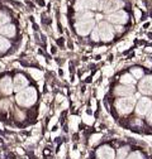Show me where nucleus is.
I'll return each instance as SVG.
<instances>
[{
  "label": "nucleus",
  "mask_w": 152,
  "mask_h": 159,
  "mask_svg": "<svg viewBox=\"0 0 152 159\" xmlns=\"http://www.w3.org/2000/svg\"><path fill=\"white\" fill-rule=\"evenodd\" d=\"M15 98H17V102L21 106H24V107L32 106L37 100V91L33 87H27L19 92Z\"/></svg>",
  "instance_id": "obj_1"
},
{
  "label": "nucleus",
  "mask_w": 152,
  "mask_h": 159,
  "mask_svg": "<svg viewBox=\"0 0 152 159\" xmlns=\"http://www.w3.org/2000/svg\"><path fill=\"white\" fill-rule=\"evenodd\" d=\"M137 101H136V97L133 96H128V97H122L118 98L117 102H116V109L121 115H127L129 114L133 109H135Z\"/></svg>",
  "instance_id": "obj_2"
},
{
  "label": "nucleus",
  "mask_w": 152,
  "mask_h": 159,
  "mask_svg": "<svg viewBox=\"0 0 152 159\" xmlns=\"http://www.w3.org/2000/svg\"><path fill=\"white\" fill-rule=\"evenodd\" d=\"M99 29V34H100V39H103L104 42H110L113 37H114V32H113V27L107 23V22H102L98 25Z\"/></svg>",
  "instance_id": "obj_3"
},
{
  "label": "nucleus",
  "mask_w": 152,
  "mask_h": 159,
  "mask_svg": "<svg viewBox=\"0 0 152 159\" xmlns=\"http://www.w3.org/2000/svg\"><path fill=\"white\" fill-rule=\"evenodd\" d=\"M151 110H152V101L147 97L140 98L138 102L136 104V112L141 116H145V115L150 114Z\"/></svg>",
  "instance_id": "obj_4"
},
{
  "label": "nucleus",
  "mask_w": 152,
  "mask_h": 159,
  "mask_svg": "<svg viewBox=\"0 0 152 159\" xmlns=\"http://www.w3.org/2000/svg\"><path fill=\"white\" fill-rule=\"evenodd\" d=\"M94 19H90V20H80L76 23V32H78L80 35H88L93 29H94Z\"/></svg>",
  "instance_id": "obj_5"
},
{
  "label": "nucleus",
  "mask_w": 152,
  "mask_h": 159,
  "mask_svg": "<svg viewBox=\"0 0 152 159\" xmlns=\"http://www.w3.org/2000/svg\"><path fill=\"white\" fill-rule=\"evenodd\" d=\"M108 22L113 23V24H124L128 22V14L123 10H118L116 13L108 14Z\"/></svg>",
  "instance_id": "obj_6"
},
{
  "label": "nucleus",
  "mask_w": 152,
  "mask_h": 159,
  "mask_svg": "<svg viewBox=\"0 0 152 159\" xmlns=\"http://www.w3.org/2000/svg\"><path fill=\"white\" fill-rule=\"evenodd\" d=\"M28 86V80L23 76V75H17L14 77V81H13V87H14V91L17 92H21L23 91L26 87Z\"/></svg>",
  "instance_id": "obj_7"
},
{
  "label": "nucleus",
  "mask_w": 152,
  "mask_h": 159,
  "mask_svg": "<svg viewBox=\"0 0 152 159\" xmlns=\"http://www.w3.org/2000/svg\"><path fill=\"white\" fill-rule=\"evenodd\" d=\"M141 93L143 95H152V76L145 77L138 85Z\"/></svg>",
  "instance_id": "obj_8"
},
{
  "label": "nucleus",
  "mask_w": 152,
  "mask_h": 159,
  "mask_svg": "<svg viewBox=\"0 0 152 159\" xmlns=\"http://www.w3.org/2000/svg\"><path fill=\"white\" fill-rule=\"evenodd\" d=\"M0 91H2L4 95H10L13 91H14V87H13V82L10 77L5 76L0 80Z\"/></svg>",
  "instance_id": "obj_9"
},
{
  "label": "nucleus",
  "mask_w": 152,
  "mask_h": 159,
  "mask_svg": "<svg viewBox=\"0 0 152 159\" xmlns=\"http://www.w3.org/2000/svg\"><path fill=\"white\" fill-rule=\"evenodd\" d=\"M122 7H123L122 0H108L105 3V7H104V11L108 14H112V13L118 11L119 8H122Z\"/></svg>",
  "instance_id": "obj_10"
},
{
  "label": "nucleus",
  "mask_w": 152,
  "mask_h": 159,
  "mask_svg": "<svg viewBox=\"0 0 152 159\" xmlns=\"http://www.w3.org/2000/svg\"><path fill=\"white\" fill-rule=\"evenodd\" d=\"M97 157H98V159H114L116 154H114V150L110 147L104 145V147H102V148L98 149Z\"/></svg>",
  "instance_id": "obj_11"
},
{
  "label": "nucleus",
  "mask_w": 152,
  "mask_h": 159,
  "mask_svg": "<svg viewBox=\"0 0 152 159\" xmlns=\"http://www.w3.org/2000/svg\"><path fill=\"white\" fill-rule=\"evenodd\" d=\"M116 95H119V96H123V97H128V96H132L133 92H135V87L131 86V85H122V86H118L114 90Z\"/></svg>",
  "instance_id": "obj_12"
},
{
  "label": "nucleus",
  "mask_w": 152,
  "mask_h": 159,
  "mask_svg": "<svg viewBox=\"0 0 152 159\" xmlns=\"http://www.w3.org/2000/svg\"><path fill=\"white\" fill-rule=\"evenodd\" d=\"M85 2H86V8L91 9V10H95V9L104 10V7H105L104 0H85Z\"/></svg>",
  "instance_id": "obj_13"
},
{
  "label": "nucleus",
  "mask_w": 152,
  "mask_h": 159,
  "mask_svg": "<svg viewBox=\"0 0 152 159\" xmlns=\"http://www.w3.org/2000/svg\"><path fill=\"white\" fill-rule=\"evenodd\" d=\"M15 33H17V29H15V25L13 24H7L0 28V34L5 37H14Z\"/></svg>",
  "instance_id": "obj_14"
},
{
  "label": "nucleus",
  "mask_w": 152,
  "mask_h": 159,
  "mask_svg": "<svg viewBox=\"0 0 152 159\" xmlns=\"http://www.w3.org/2000/svg\"><path fill=\"white\" fill-rule=\"evenodd\" d=\"M135 77H133L131 73H126V75H123L122 77H121V82L123 84V85H133L135 84Z\"/></svg>",
  "instance_id": "obj_15"
},
{
  "label": "nucleus",
  "mask_w": 152,
  "mask_h": 159,
  "mask_svg": "<svg viewBox=\"0 0 152 159\" xmlns=\"http://www.w3.org/2000/svg\"><path fill=\"white\" fill-rule=\"evenodd\" d=\"M10 48V42L8 41L7 38L0 35V52H5Z\"/></svg>",
  "instance_id": "obj_16"
},
{
  "label": "nucleus",
  "mask_w": 152,
  "mask_h": 159,
  "mask_svg": "<svg viewBox=\"0 0 152 159\" xmlns=\"http://www.w3.org/2000/svg\"><path fill=\"white\" fill-rule=\"evenodd\" d=\"M86 8V2L85 0H76L75 3V10L78 13H83Z\"/></svg>",
  "instance_id": "obj_17"
},
{
  "label": "nucleus",
  "mask_w": 152,
  "mask_h": 159,
  "mask_svg": "<svg viewBox=\"0 0 152 159\" xmlns=\"http://www.w3.org/2000/svg\"><path fill=\"white\" fill-rule=\"evenodd\" d=\"M9 20H10L9 15L7 13H4V11H0V28L9 24Z\"/></svg>",
  "instance_id": "obj_18"
},
{
  "label": "nucleus",
  "mask_w": 152,
  "mask_h": 159,
  "mask_svg": "<svg viewBox=\"0 0 152 159\" xmlns=\"http://www.w3.org/2000/svg\"><path fill=\"white\" fill-rule=\"evenodd\" d=\"M131 75L135 77V78H142V76H143V71H142V68H132V71H131Z\"/></svg>",
  "instance_id": "obj_19"
},
{
  "label": "nucleus",
  "mask_w": 152,
  "mask_h": 159,
  "mask_svg": "<svg viewBox=\"0 0 152 159\" xmlns=\"http://www.w3.org/2000/svg\"><path fill=\"white\" fill-rule=\"evenodd\" d=\"M93 19V14L90 11H86V13H80V15L78 16V20H90Z\"/></svg>",
  "instance_id": "obj_20"
},
{
  "label": "nucleus",
  "mask_w": 152,
  "mask_h": 159,
  "mask_svg": "<svg viewBox=\"0 0 152 159\" xmlns=\"http://www.w3.org/2000/svg\"><path fill=\"white\" fill-rule=\"evenodd\" d=\"M91 39H93V41H94V42H98V41H99V39H100V34H99V29H98V27L93 29Z\"/></svg>",
  "instance_id": "obj_21"
},
{
  "label": "nucleus",
  "mask_w": 152,
  "mask_h": 159,
  "mask_svg": "<svg viewBox=\"0 0 152 159\" xmlns=\"http://www.w3.org/2000/svg\"><path fill=\"white\" fill-rule=\"evenodd\" d=\"M127 153H128V148H122V149H119L118 155H117V159H126V158H127Z\"/></svg>",
  "instance_id": "obj_22"
},
{
  "label": "nucleus",
  "mask_w": 152,
  "mask_h": 159,
  "mask_svg": "<svg viewBox=\"0 0 152 159\" xmlns=\"http://www.w3.org/2000/svg\"><path fill=\"white\" fill-rule=\"evenodd\" d=\"M126 159H143V157L141 155V153H138V152H135V153H132L131 155H128Z\"/></svg>",
  "instance_id": "obj_23"
},
{
  "label": "nucleus",
  "mask_w": 152,
  "mask_h": 159,
  "mask_svg": "<svg viewBox=\"0 0 152 159\" xmlns=\"http://www.w3.org/2000/svg\"><path fill=\"white\" fill-rule=\"evenodd\" d=\"M29 71H31V73H32V75H33L34 77H37V80L42 77V72H38V71H36V72H34L33 70H29Z\"/></svg>",
  "instance_id": "obj_24"
},
{
  "label": "nucleus",
  "mask_w": 152,
  "mask_h": 159,
  "mask_svg": "<svg viewBox=\"0 0 152 159\" xmlns=\"http://www.w3.org/2000/svg\"><path fill=\"white\" fill-rule=\"evenodd\" d=\"M147 121H148V124L152 125V110L150 111V114H148V116H147Z\"/></svg>",
  "instance_id": "obj_25"
}]
</instances>
